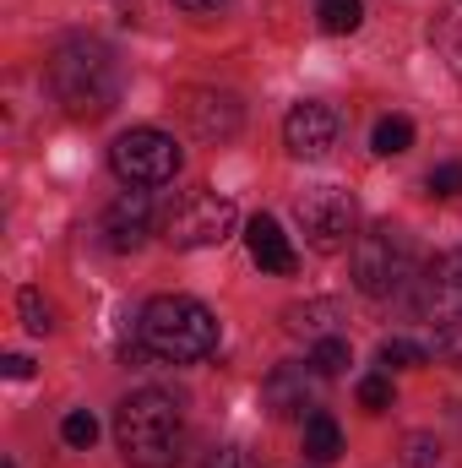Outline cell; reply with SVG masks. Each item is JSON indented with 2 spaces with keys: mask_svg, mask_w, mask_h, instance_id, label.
Instances as JSON below:
<instances>
[{
  "mask_svg": "<svg viewBox=\"0 0 462 468\" xmlns=\"http://www.w3.org/2000/svg\"><path fill=\"white\" fill-rule=\"evenodd\" d=\"M49 88L60 99V110L77 120H99L120 104V66L110 44L99 38H66L49 60Z\"/></svg>",
  "mask_w": 462,
  "mask_h": 468,
  "instance_id": "6da1fadb",
  "label": "cell"
},
{
  "mask_svg": "<svg viewBox=\"0 0 462 468\" xmlns=\"http://www.w3.org/2000/svg\"><path fill=\"white\" fill-rule=\"evenodd\" d=\"M142 349L163 365H196L218 349V316L191 294H158L142 305Z\"/></svg>",
  "mask_w": 462,
  "mask_h": 468,
  "instance_id": "7a4b0ae2",
  "label": "cell"
},
{
  "mask_svg": "<svg viewBox=\"0 0 462 468\" xmlns=\"http://www.w3.org/2000/svg\"><path fill=\"white\" fill-rule=\"evenodd\" d=\"M180 436H185L180 403L158 387L131 392L115 409V441L131 468H174L180 463Z\"/></svg>",
  "mask_w": 462,
  "mask_h": 468,
  "instance_id": "3957f363",
  "label": "cell"
},
{
  "mask_svg": "<svg viewBox=\"0 0 462 468\" xmlns=\"http://www.w3.org/2000/svg\"><path fill=\"white\" fill-rule=\"evenodd\" d=\"M110 164H115V175L125 186H163V180L180 175L185 153H180L174 136H163L152 125H136V131H125L115 147H110Z\"/></svg>",
  "mask_w": 462,
  "mask_h": 468,
  "instance_id": "277c9868",
  "label": "cell"
},
{
  "mask_svg": "<svg viewBox=\"0 0 462 468\" xmlns=\"http://www.w3.org/2000/svg\"><path fill=\"white\" fill-rule=\"evenodd\" d=\"M403 278H408V245H403V234L392 229V224H375L370 234H359V245H353V283H359V294L386 300V294L403 289Z\"/></svg>",
  "mask_w": 462,
  "mask_h": 468,
  "instance_id": "5b68a950",
  "label": "cell"
},
{
  "mask_svg": "<svg viewBox=\"0 0 462 468\" xmlns=\"http://www.w3.org/2000/svg\"><path fill=\"white\" fill-rule=\"evenodd\" d=\"M239 224V207L218 191H191L174 213H169V245L174 250H207V245H224Z\"/></svg>",
  "mask_w": 462,
  "mask_h": 468,
  "instance_id": "8992f818",
  "label": "cell"
},
{
  "mask_svg": "<svg viewBox=\"0 0 462 468\" xmlns=\"http://www.w3.org/2000/svg\"><path fill=\"white\" fill-rule=\"evenodd\" d=\"M294 218H299V234H305L310 250L332 256V250H343L348 234H353V197L338 191V186H310L294 202Z\"/></svg>",
  "mask_w": 462,
  "mask_h": 468,
  "instance_id": "52a82bcc",
  "label": "cell"
},
{
  "mask_svg": "<svg viewBox=\"0 0 462 468\" xmlns=\"http://www.w3.org/2000/svg\"><path fill=\"white\" fill-rule=\"evenodd\" d=\"M419 311L436 333H462V250H441L419 278Z\"/></svg>",
  "mask_w": 462,
  "mask_h": 468,
  "instance_id": "ba28073f",
  "label": "cell"
},
{
  "mask_svg": "<svg viewBox=\"0 0 462 468\" xmlns=\"http://www.w3.org/2000/svg\"><path fill=\"white\" fill-rule=\"evenodd\" d=\"M338 131H343V120L332 104H316V99H305V104H294L289 120H283V142H289V153L294 158H327L332 147H338Z\"/></svg>",
  "mask_w": 462,
  "mask_h": 468,
  "instance_id": "9c48e42d",
  "label": "cell"
},
{
  "mask_svg": "<svg viewBox=\"0 0 462 468\" xmlns=\"http://www.w3.org/2000/svg\"><path fill=\"white\" fill-rule=\"evenodd\" d=\"M185 120H191L196 136L224 142V136L239 131V99L234 93H218V88H191L185 93Z\"/></svg>",
  "mask_w": 462,
  "mask_h": 468,
  "instance_id": "30bf717a",
  "label": "cell"
},
{
  "mask_svg": "<svg viewBox=\"0 0 462 468\" xmlns=\"http://www.w3.org/2000/svg\"><path fill=\"white\" fill-rule=\"evenodd\" d=\"M245 245H250V261H256L261 272H278V278H289V272L299 267V256H294L289 234L278 229V218H267V213H256V218L245 224Z\"/></svg>",
  "mask_w": 462,
  "mask_h": 468,
  "instance_id": "8fae6325",
  "label": "cell"
},
{
  "mask_svg": "<svg viewBox=\"0 0 462 468\" xmlns=\"http://www.w3.org/2000/svg\"><path fill=\"white\" fill-rule=\"evenodd\" d=\"M147 224H152V202H147V191H125V197L110 202V213H104V234H110L115 250H136V245L147 239Z\"/></svg>",
  "mask_w": 462,
  "mask_h": 468,
  "instance_id": "7c38bea8",
  "label": "cell"
},
{
  "mask_svg": "<svg viewBox=\"0 0 462 468\" xmlns=\"http://www.w3.org/2000/svg\"><path fill=\"white\" fill-rule=\"evenodd\" d=\"M267 409L283 420V414H299L305 409V370H294V365H278L272 376H267Z\"/></svg>",
  "mask_w": 462,
  "mask_h": 468,
  "instance_id": "4fadbf2b",
  "label": "cell"
},
{
  "mask_svg": "<svg viewBox=\"0 0 462 468\" xmlns=\"http://www.w3.org/2000/svg\"><path fill=\"white\" fill-rule=\"evenodd\" d=\"M338 452H343L338 420H332V414H310V420H305V458H310V463H338Z\"/></svg>",
  "mask_w": 462,
  "mask_h": 468,
  "instance_id": "5bb4252c",
  "label": "cell"
},
{
  "mask_svg": "<svg viewBox=\"0 0 462 468\" xmlns=\"http://www.w3.org/2000/svg\"><path fill=\"white\" fill-rule=\"evenodd\" d=\"M370 147H375L381 158H397V153H408V147H414V120H408V115H386L381 125H375Z\"/></svg>",
  "mask_w": 462,
  "mask_h": 468,
  "instance_id": "9a60e30c",
  "label": "cell"
},
{
  "mask_svg": "<svg viewBox=\"0 0 462 468\" xmlns=\"http://www.w3.org/2000/svg\"><path fill=\"white\" fill-rule=\"evenodd\" d=\"M316 16H321L327 33H353V27L364 22V0H321Z\"/></svg>",
  "mask_w": 462,
  "mask_h": 468,
  "instance_id": "2e32d148",
  "label": "cell"
},
{
  "mask_svg": "<svg viewBox=\"0 0 462 468\" xmlns=\"http://www.w3.org/2000/svg\"><path fill=\"white\" fill-rule=\"evenodd\" d=\"M348 365H353L348 338H321V344L310 349V370H316V376H343Z\"/></svg>",
  "mask_w": 462,
  "mask_h": 468,
  "instance_id": "e0dca14e",
  "label": "cell"
},
{
  "mask_svg": "<svg viewBox=\"0 0 462 468\" xmlns=\"http://www.w3.org/2000/svg\"><path fill=\"white\" fill-rule=\"evenodd\" d=\"M16 311H22L27 333H49V327H55V305H49L38 289H22V294H16Z\"/></svg>",
  "mask_w": 462,
  "mask_h": 468,
  "instance_id": "ac0fdd59",
  "label": "cell"
},
{
  "mask_svg": "<svg viewBox=\"0 0 462 468\" xmlns=\"http://www.w3.org/2000/svg\"><path fill=\"white\" fill-rule=\"evenodd\" d=\"M332 316H338V305H294V311H289V327H294V333H327Z\"/></svg>",
  "mask_w": 462,
  "mask_h": 468,
  "instance_id": "d6986e66",
  "label": "cell"
},
{
  "mask_svg": "<svg viewBox=\"0 0 462 468\" xmlns=\"http://www.w3.org/2000/svg\"><path fill=\"white\" fill-rule=\"evenodd\" d=\"M381 365H392V370H419V365H425V349L408 344V338H386V344H381Z\"/></svg>",
  "mask_w": 462,
  "mask_h": 468,
  "instance_id": "ffe728a7",
  "label": "cell"
},
{
  "mask_svg": "<svg viewBox=\"0 0 462 468\" xmlns=\"http://www.w3.org/2000/svg\"><path fill=\"white\" fill-rule=\"evenodd\" d=\"M359 409L364 414H386L392 409V381L386 376H364L359 381Z\"/></svg>",
  "mask_w": 462,
  "mask_h": 468,
  "instance_id": "44dd1931",
  "label": "cell"
},
{
  "mask_svg": "<svg viewBox=\"0 0 462 468\" xmlns=\"http://www.w3.org/2000/svg\"><path fill=\"white\" fill-rule=\"evenodd\" d=\"M60 436H66V447H93V441H99V420H93L88 409H77V414H66Z\"/></svg>",
  "mask_w": 462,
  "mask_h": 468,
  "instance_id": "7402d4cb",
  "label": "cell"
},
{
  "mask_svg": "<svg viewBox=\"0 0 462 468\" xmlns=\"http://www.w3.org/2000/svg\"><path fill=\"white\" fill-rule=\"evenodd\" d=\"M425 186H430V197H457L462 191V164H436Z\"/></svg>",
  "mask_w": 462,
  "mask_h": 468,
  "instance_id": "603a6c76",
  "label": "cell"
},
{
  "mask_svg": "<svg viewBox=\"0 0 462 468\" xmlns=\"http://www.w3.org/2000/svg\"><path fill=\"white\" fill-rule=\"evenodd\" d=\"M441 55H446V66H452V77L462 82V16H452V22L441 27Z\"/></svg>",
  "mask_w": 462,
  "mask_h": 468,
  "instance_id": "cb8c5ba5",
  "label": "cell"
},
{
  "mask_svg": "<svg viewBox=\"0 0 462 468\" xmlns=\"http://www.w3.org/2000/svg\"><path fill=\"white\" fill-rule=\"evenodd\" d=\"M441 463V447L430 436H408V468H436Z\"/></svg>",
  "mask_w": 462,
  "mask_h": 468,
  "instance_id": "d4e9b609",
  "label": "cell"
},
{
  "mask_svg": "<svg viewBox=\"0 0 462 468\" xmlns=\"http://www.w3.org/2000/svg\"><path fill=\"white\" fill-rule=\"evenodd\" d=\"M207 468H250V458H245L239 447H224V452H213V458H207Z\"/></svg>",
  "mask_w": 462,
  "mask_h": 468,
  "instance_id": "484cf974",
  "label": "cell"
},
{
  "mask_svg": "<svg viewBox=\"0 0 462 468\" xmlns=\"http://www.w3.org/2000/svg\"><path fill=\"white\" fill-rule=\"evenodd\" d=\"M5 376H11V381H27V376H33V359H27V354H5Z\"/></svg>",
  "mask_w": 462,
  "mask_h": 468,
  "instance_id": "4316f807",
  "label": "cell"
},
{
  "mask_svg": "<svg viewBox=\"0 0 462 468\" xmlns=\"http://www.w3.org/2000/svg\"><path fill=\"white\" fill-rule=\"evenodd\" d=\"M174 5H180V11H196V16H202V11H218L224 0H174Z\"/></svg>",
  "mask_w": 462,
  "mask_h": 468,
  "instance_id": "83f0119b",
  "label": "cell"
},
{
  "mask_svg": "<svg viewBox=\"0 0 462 468\" xmlns=\"http://www.w3.org/2000/svg\"><path fill=\"white\" fill-rule=\"evenodd\" d=\"M0 468H16V463H11V458H5V463H0Z\"/></svg>",
  "mask_w": 462,
  "mask_h": 468,
  "instance_id": "f1b7e54d",
  "label": "cell"
}]
</instances>
